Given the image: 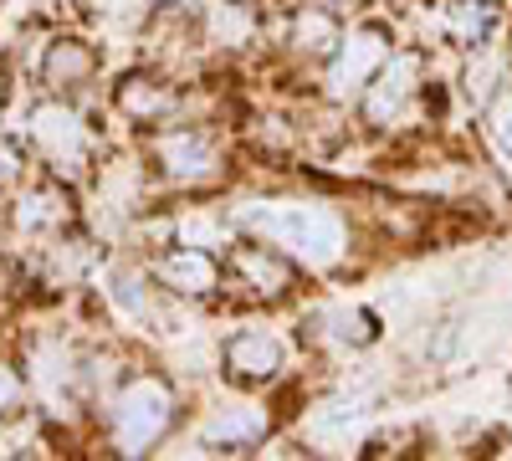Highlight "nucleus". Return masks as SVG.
<instances>
[{
    "label": "nucleus",
    "mask_w": 512,
    "mask_h": 461,
    "mask_svg": "<svg viewBox=\"0 0 512 461\" xmlns=\"http://www.w3.org/2000/svg\"><path fill=\"white\" fill-rule=\"evenodd\" d=\"M251 236L282 246L297 267L328 272L349 251V221L323 200H251L236 216Z\"/></svg>",
    "instance_id": "obj_1"
},
{
    "label": "nucleus",
    "mask_w": 512,
    "mask_h": 461,
    "mask_svg": "<svg viewBox=\"0 0 512 461\" xmlns=\"http://www.w3.org/2000/svg\"><path fill=\"white\" fill-rule=\"evenodd\" d=\"M175 390L159 374H134L118 400H113V446L123 456H144L149 446H159L175 426Z\"/></svg>",
    "instance_id": "obj_2"
},
{
    "label": "nucleus",
    "mask_w": 512,
    "mask_h": 461,
    "mask_svg": "<svg viewBox=\"0 0 512 461\" xmlns=\"http://www.w3.org/2000/svg\"><path fill=\"white\" fill-rule=\"evenodd\" d=\"M149 159L159 180L169 185H185V190H205L226 175V154H221V139L200 129V123H175V129H159L149 139Z\"/></svg>",
    "instance_id": "obj_3"
},
{
    "label": "nucleus",
    "mask_w": 512,
    "mask_h": 461,
    "mask_svg": "<svg viewBox=\"0 0 512 461\" xmlns=\"http://www.w3.org/2000/svg\"><path fill=\"white\" fill-rule=\"evenodd\" d=\"M395 57V36L390 26H379V21H364V26H349L344 36H338V47L333 57L323 62V93L333 103H344V98H359L374 72Z\"/></svg>",
    "instance_id": "obj_4"
},
{
    "label": "nucleus",
    "mask_w": 512,
    "mask_h": 461,
    "mask_svg": "<svg viewBox=\"0 0 512 461\" xmlns=\"http://www.w3.org/2000/svg\"><path fill=\"white\" fill-rule=\"evenodd\" d=\"M226 272L236 277V287H246L256 303H287L297 292V262L287 257L282 246L246 236L226 251Z\"/></svg>",
    "instance_id": "obj_5"
},
{
    "label": "nucleus",
    "mask_w": 512,
    "mask_h": 461,
    "mask_svg": "<svg viewBox=\"0 0 512 461\" xmlns=\"http://www.w3.org/2000/svg\"><path fill=\"white\" fill-rule=\"evenodd\" d=\"M420 77H425V57L420 52H395L374 72V82L359 93V118L369 129H390L410 113V103L420 98Z\"/></svg>",
    "instance_id": "obj_6"
},
{
    "label": "nucleus",
    "mask_w": 512,
    "mask_h": 461,
    "mask_svg": "<svg viewBox=\"0 0 512 461\" xmlns=\"http://www.w3.org/2000/svg\"><path fill=\"white\" fill-rule=\"evenodd\" d=\"M31 144L47 154V164L57 175H77L93 154L88 129H82V118L67 103H36L31 108Z\"/></svg>",
    "instance_id": "obj_7"
},
{
    "label": "nucleus",
    "mask_w": 512,
    "mask_h": 461,
    "mask_svg": "<svg viewBox=\"0 0 512 461\" xmlns=\"http://www.w3.org/2000/svg\"><path fill=\"white\" fill-rule=\"evenodd\" d=\"M221 364H226V374L236 385H272L282 374V364H287V349H282V339L272 328H241V333L226 339Z\"/></svg>",
    "instance_id": "obj_8"
},
{
    "label": "nucleus",
    "mask_w": 512,
    "mask_h": 461,
    "mask_svg": "<svg viewBox=\"0 0 512 461\" xmlns=\"http://www.w3.org/2000/svg\"><path fill=\"white\" fill-rule=\"evenodd\" d=\"M154 277L169 298H210L221 287V262L210 257L205 246H190V241H175L154 262Z\"/></svg>",
    "instance_id": "obj_9"
},
{
    "label": "nucleus",
    "mask_w": 512,
    "mask_h": 461,
    "mask_svg": "<svg viewBox=\"0 0 512 461\" xmlns=\"http://www.w3.org/2000/svg\"><path fill=\"white\" fill-rule=\"evenodd\" d=\"M287 52L292 57H303V62H328L333 47H338V36H344V21H338L333 11L313 6V0H303L292 16H287Z\"/></svg>",
    "instance_id": "obj_10"
},
{
    "label": "nucleus",
    "mask_w": 512,
    "mask_h": 461,
    "mask_svg": "<svg viewBox=\"0 0 512 461\" xmlns=\"http://www.w3.org/2000/svg\"><path fill=\"white\" fill-rule=\"evenodd\" d=\"M118 108L134 118V123H169L185 98L175 82H164V77H149V72H134V77H123L118 82Z\"/></svg>",
    "instance_id": "obj_11"
},
{
    "label": "nucleus",
    "mask_w": 512,
    "mask_h": 461,
    "mask_svg": "<svg viewBox=\"0 0 512 461\" xmlns=\"http://www.w3.org/2000/svg\"><path fill=\"white\" fill-rule=\"evenodd\" d=\"M497 26H502V0H446L441 6L446 41H456L466 52H482Z\"/></svg>",
    "instance_id": "obj_12"
},
{
    "label": "nucleus",
    "mask_w": 512,
    "mask_h": 461,
    "mask_svg": "<svg viewBox=\"0 0 512 461\" xmlns=\"http://www.w3.org/2000/svg\"><path fill=\"white\" fill-rule=\"evenodd\" d=\"M93 72H98V52L77 36H57L47 47V57H41V77H47V88H57V93L88 88Z\"/></svg>",
    "instance_id": "obj_13"
},
{
    "label": "nucleus",
    "mask_w": 512,
    "mask_h": 461,
    "mask_svg": "<svg viewBox=\"0 0 512 461\" xmlns=\"http://www.w3.org/2000/svg\"><path fill=\"white\" fill-rule=\"evenodd\" d=\"M272 415L262 405H221L205 426V446H226V451H251L256 441H267Z\"/></svg>",
    "instance_id": "obj_14"
},
{
    "label": "nucleus",
    "mask_w": 512,
    "mask_h": 461,
    "mask_svg": "<svg viewBox=\"0 0 512 461\" xmlns=\"http://www.w3.org/2000/svg\"><path fill=\"white\" fill-rule=\"evenodd\" d=\"M256 36H262L256 0H216L205 11V41H216V47H251Z\"/></svg>",
    "instance_id": "obj_15"
},
{
    "label": "nucleus",
    "mask_w": 512,
    "mask_h": 461,
    "mask_svg": "<svg viewBox=\"0 0 512 461\" xmlns=\"http://www.w3.org/2000/svg\"><path fill=\"white\" fill-rule=\"evenodd\" d=\"M67 190L62 185H41V190H31V195H21V205H16V226L21 231H62L67 226Z\"/></svg>",
    "instance_id": "obj_16"
},
{
    "label": "nucleus",
    "mask_w": 512,
    "mask_h": 461,
    "mask_svg": "<svg viewBox=\"0 0 512 461\" xmlns=\"http://www.w3.org/2000/svg\"><path fill=\"white\" fill-rule=\"evenodd\" d=\"M328 333H333V344H344V349H369L379 339V318L369 308H333L323 313Z\"/></svg>",
    "instance_id": "obj_17"
},
{
    "label": "nucleus",
    "mask_w": 512,
    "mask_h": 461,
    "mask_svg": "<svg viewBox=\"0 0 512 461\" xmlns=\"http://www.w3.org/2000/svg\"><path fill=\"white\" fill-rule=\"evenodd\" d=\"M482 123H487V139L512 159V82H502V88H492V98H487V113H482Z\"/></svg>",
    "instance_id": "obj_18"
},
{
    "label": "nucleus",
    "mask_w": 512,
    "mask_h": 461,
    "mask_svg": "<svg viewBox=\"0 0 512 461\" xmlns=\"http://www.w3.org/2000/svg\"><path fill=\"white\" fill-rule=\"evenodd\" d=\"M16 410H21V374L0 364V421H11Z\"/></svg>",
    "instance_id": "obj_19"
},
{
    "label": "nucleus",
    "mask_w": 512,
    "mask_h": 461,
    "mask_svg": "<svg viewBox=\"0 0 512 461\" xmlns=\"http://www.w3.org/2000/svg\"><path fill=\"white\" fill-rule=\"evenodd\" d=\"M313 6H323V11H333L338 21H344V16H354L364 6V0H313Z\"/></svg>",
    "instance_id": "obj_20"
},
{
    "label": "nucleus",
    "mask_w": 512,
    "mask_h": 461,
    "mask_svg": "<svg viewBox=\"0 0 512 461\" xmlns=\"http://www.w3.org/2000/svg\"><path fill=\"white\" fill-rule=\"evenodd\" d=\"M11 175H16V149L0 144V180H11Z\"/></svg>",
    "instance_id": "obj_21"
},
{
    "label": "nucleus",
    "mask_w": 512,
    "mask_h": 461,
    "mask_svg": "<svg viewBox=\"0 0 512 461\" xmlns=\"http://www.w3.org/2000/svg\"><path fill=\"white\" fill-rule=\"evenodd\" d=\"M507 67H512V41H507Z\"/></svg>",
    "instance_id": "obj_22"
}]
</instances>
